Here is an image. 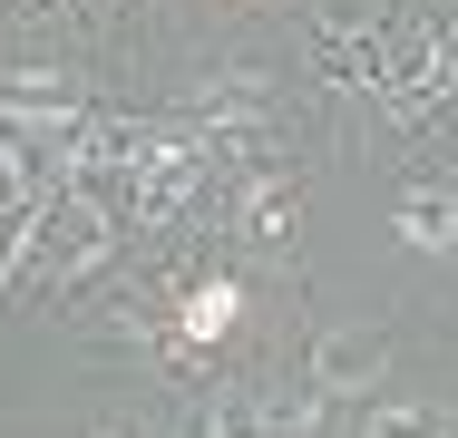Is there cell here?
I'll return each mask as SVG.
<instances>
[{
  "label": "cell",
  "mask_w": 458,
  "mask_h": 438,
  "mask_svg": "<svg viewBox=\"0 0 458 438\" xmlns=\"http://www.w3.org/2000/svg\"><path fill=\"white\" fill-rule=\"evenodd\" d=\"M107 244H117L107 195H98V185H59V195H49V282L98 273V263H107Z\"/></svg>",
  "instance_id": "1"
},
{
  "label": "cell",
  "mask_w": 458,
  "mask_h": 438,
  "mask_svg": "<svg viewBox=\"0 0 458 438\" xmlns=\"http://www.w3.org/2000/svg\"><path fill=\"white\" fill-rule=\"evenodd\" d=\"M380 370H390V341H380V332H361V322H352V332H322V341H312V400H352Z\"/></svg>",
  "instance_id": "2"
},
{
  "label": "cell",
  "mask_w": 458,
  "mask_h": 438,
  "mask_svg": "<svg viewBox=\"0 0 458 438\" xmlns=\"http://www.w3.org/2000/svg\"><path fill=\"white\" fill-rule=\"evenodd\" d=\"M234 322H244V282H234V273L185 282V302H176V341H185V350H215Z\"/></svg>",
  "instance_id": "3"
},
{
  "label": "cell",
  "mask_w": 458,
  "mask_h": 438,
  "mask_svg": "<svg viewBox=\"0 0 458 438\" xmlns=\"http://www.w3.org/2000/svg\"><path fill=\"white\" fill-rule=\"evenodd\" d=\"M293 215H302V185H293V175H254V185L234 195V234H244V244H283Z\"/></svg>",
  "instance_id": "4"
},
{
  "label": "cell",
  "mask_w": 458,
  "mask_h": 438,
  "mask_svg": "<svg viewBox=\"0 0 458 438\" xmlns=\"http://www.w3.org/2000/svg\"><path fill=\"white\" fill-rule=\"evenodd\" d=\"M400 244L410 254H458V195L449 185H410L400 195Z\"/></svg>",
  "instance_id": "5"
},
{
  "label": "cell",
  "mask_w": 458,
  "mask_h": 438,
  "mask_svg": "<svg viewBox=\"0 0 458 438\" xmlns=\"http://www.w3.org/2000/svg\"><path fill=\"white\" fill-rule=\"evenodd\" d=\"M361 438H458V419L439 409V400H380L361 419Z\"/></svg>",
  "instance_id": "6"
},
{
  "label": "cell",
  "mask_w": 458,
  "mask_h": 438,
  "mask_svg": "<svg viewBox=\"0 0 458 438\" xmlns=\"http://www.w3.org/2000/svg\"><path fill=\"white\" fill-rule=\"evenodd\" d=\"M0 137H10V97H0Z\"/></svg>",
  "instance_id": "7"
},
{
  "label": "cell",
  "mask_w": 458,
  "mask_h": 438,
  "mask_svg": "<svg viewBox=\"0 0 458 438\" xmlns=\"http://www.w3.org/2000/svg\"><path fill=\"white\" fill-rule=\"evenodd\" d=\"M89 438H127V429H89Z\"/></svg>",
  "instance_id": "8"
}]
</instances>
